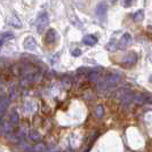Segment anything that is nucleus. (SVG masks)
Listing matches in <instances>:
<instances>
[{"instance_id":"nucleus-1","label":"nucleus","mask_w":152,"mask_h":152,"mask_svg":"<svg viewBox=\"0 0 152 152\" xmlns=\"http://www.w3.org/2000/svg\"><path fill=\"white\" fill-rule=\"evenodd\" d=\"M49 24V17L47 13H41L37 18V23H36V28H37V32L38 33H42L46 30V28Z\"/></svg>"},{"instance_id":"nucleus-2","label":"nucleus","mask_w":152,"mask_h":152,"mask_svg":"<svg viewBox=\"0 0 152 152\" xmlns=\"http://www.w3.org/2000/svg\"><path fill=\"white\" fill-rule=\"evenodd\" d=\"M107 2L102 1L99 2L96 7V15L101 21H104V18L107 17Z\"/></svg>"},{"instance_id":"nucleus-3","label":"nucleus","mask_w":152,"mask_h":152,"mask_svg":"<svg viewBox=\"0 0 152 152\" xmlns=\"http://www.w3.org/2000/svg\"><path fill=\"white\" fill-rule=\"evenodd\" d=\"M23 46H24V49H26V50H36V48H37V41L34 40L33 37H26L25 40H24V42H23Z\"/></svg>"},{"instance_id":"nucleus-4","label":"nucleus","mask_w":152,"mask_h":152,"mask_svg":"<svg viewBox=\"0 0 152 152\" xmlns=\"http://www.w3.org/2000/svg\"><path fill=\"white\" fill-rule=\"evenodd\" d=\"M46 44L47 45H54L57 40V33L54 29H49L47 34H46Z\"/></svg>"},{"instance_id":"nucleus-5","label":"nucleus","mask_w":152,"mask_h":152,"mask_svg":"<svg viewBox=\"0 0 152 152\" xmlns=\"http://www.w3.org/2000/svg\"><path fill=\"white\" fill-rule=\"evenodd\" d=\"M133 42V38H132V36H130L129 33H125L124 36L121 37V39L119 40V48H126V47H128Z\"/></svg>"},{"instance_id":"nucleus-6","label":"nucleus","mask_w":152,"mask_h":152,"mask_svg":"<svg viewBox=\"0 0 152 152\" xmlns=\"http://www.w3.org/2000/svg\"><path fill=\"white\" fill-rule=\"evenodd\" d=\"M13 38H14V34L12 32H0V47Z\"/></svg>"},{"instance_id":"nucleus-7","label":"nucleus","mask_w":152,"mask_h":152,"mask_svg":"<svg viewBox=\"0 0 152 152\" xmlns=\"http://www.w3.org/2000/svg\"><path fill=\"white\" fill-rule=\"evenodd\" d=\"M83 42L87 46H94L97 42V38L95 36H93V34H87L83 39Z\"/></svg>"},{"instance_id":"nucleus-8","label":"nucleus","mask_w":152,"mask_h":152,"mask_svg":"<svg viewBox=\"0 0 152 152\" xmlns=\"http://www.w3.org/2000/svg\"><path fill=\"white\" fill-rule=\"evenodd\" d=\"M125 63H128V64H134L137 62V55L135 53H129L128 55H126V57L124 58Z\"/></svg>"},{"instance_id":"nucleus-9","label":"nucleus","mask_w":152,"mask_h":152,"mask_svg":"<svg viewBox=\"0 0 152 152\" xmlns=\"http://www.w3.org/2000/svg\"><path fill=\"white\" fill-rule=\"evenodd\" d=\"M8 23H9L10 25L15 26V28H21V26H22V23H21V21H20L16 16H12V17H9Z\"/></svg>"},{"instance_id":"nucleus-10","label":"nucleus","mask_w":152,"mask_h":152,"mask_svg":"<svg viewBox=\"0 0 152 152\" xmlns=\"http://www.w3.org/2000/svg\"><path fill=\"white\" fill-rule=\"evenodd\" d=\"M20 122V117H18V113L17 112H13L12 115H10V126L12 127H15L18 125Z\"/></svg>"},{"instance_id":"nucleus-11","label":"nucleus","mask_w":152,"mask_h":152,"mask_svg":"<svg viewBox=\"0 0 152 152\" xmlns=\"http://www.w3.org/2000/svg\"><path fill=\"white\" fill-rule=\"evenodd\" d=\"M29 136L32 141H40L41 140V135L39 134V132L37 130H30L29 132Z\"/></svg>"},{"instance_id":"nucleus-12","label":"nucleus","mask_w":152,"mask_h":152,"mask_svg":"<svg viewBox=\"0 0 152 152\" xmlns=\"http://www.w3.org/2000/svg\"><path fill=\"white\" fill-rule=\"evenodd\" d=\"M143 17H144V12L142 9H140L134 14V21L135 22H141V21H143Z\"/></svg>"},{"instance_id":"nucleus-13","label":"nucleus","mask_w":152,"mask_h":152,"mask_svg":"<svg viewBox=\"0 0 152 152\" xmlns=\"http://www.w3.org/2000/svg\"><path fill=\"white\" fill-rule=\"evenodd\" d=\"M33 152H46L47 151V148H46V145L44 144V143H38V144L36 145L34 148H33V150H32Z\"/></svg>"},{"instance_id":"nucleus-14","label":"nucleus","mask_w":152,"mask_h":152,"mask_svg":"<svg viewBox=\"0 0 152 152\" xmlns=\"http://www.w3.org/2000/svg\"><path fill=\"white\" fill-rule=\"evenodd\" d=\"M103 113H104L103 107H102V105H99V107H96V115H97V118H102V117H103Z\"/></svg>"},{"instance_id":"nucleus-15","label":"nucleus","mask_w":152,"mask_h":152,"mask_svg":"<svg viewBox=\"0 0 152 152\" xmlns=\"http://www.w3.org/2000/svg\"><path fill=\"white\" fill-rule=\"evenodd\" d=\"M89 79L91 81H96L97 80V72H91L89 73Z\"/></svg>"},{"instance_id":"nucleus-16","label":"nucleus","mask_w":152,"mask_h":152,"mask_svg":"<svg viewBox=\"0 0 152 152\" xmlns=\"http://www.w3.org/2000/svg\"><path fill=\"white\" fill-rule=\"evenodd\" d=\"M132 4H133V0H124L122 1V6H125V7H129Z\"/></svg>"},{"instance_id":"nucleus-17","label":"nucleus","mask_w":152,"mask_h":152,"mask_svg":"<svg viewBox=\"0 0 152 152\" xmlns=\"http://www.w3.org/2000/svg\"><path fill=\"white\" fill-rule=\"evenodd\" d=\"M80 54H81V52H80V49H78V48H77L76 50L72 52V55H73V56H79Z\"/></svg>"},{"instance_id":"nucleus-18","label":"nucleus","mask_w":152,"mask_h":152,"mask_svg":"<svg viewBox=\"0 0 152 152\" xmlns=\"http://www.w3.org/2000/svg\"><path fill=\"white\" fill-rule=\"evenodd\" d=\"M5 111H6L5 109H2V107H0V119H1L2 117H4V114H5Z\"/></svg>"}]
</instances>
